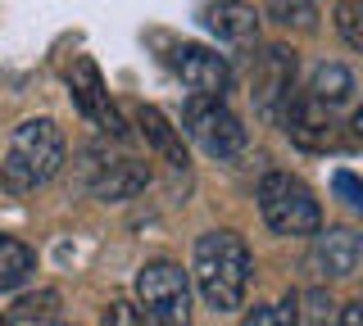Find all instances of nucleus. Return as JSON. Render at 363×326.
<instances>
[{
    "label": "nucleus",
    "instance_id": "f257e3e1",
    "mask_svg": "<svg viewBox=\"0 0 363 326\" xmlns=\"http://www.w3.org/2000/svg\"><path fill=\"white\" fill-rule=\"evenodd\" d=\"M64 168V132L55 118H23L0 159V186L9 195H28Z\"/></svg>",
    "mask_w": 363,
    "mask_h": 326
},
{
    "label": "nucleus",
    "instance_id": "f03ea898",
    "mask_svg": "<svg viewBox=\"0 0 363 326\" xmlns=\"http://www.w3.org/2000/svg\"><path fill=\"white\" fill-rule=\"evenodd\" d=\"M204 303L213 313H232L241 308L245 286H250V250L236 231H204L196 240V263H191Z\"/></svg>",
    "mask_w": 363,
    "mask_h": 326
},
{
    "label": "nucleus",
    "instance_id": "7ed1b4c3",
    "mask_svg": "<svg viewBox=\"0 0 363 326\" xmlns=\"http://www.w3.org/2000/svg\"><path fill=\"white\" fill-rule=\"evenodd\" d=\"M259 213L277 235H318L323 231V209L313 190L291 173H268L259 182Z\"/></svg>",
    "mask_w": 363,
    "mask_h": 326
},
{
    "label": "nucleus",
    "instance_id": "20e7f679",
    "mask_svg": "<svg viewBox=\"0 0 363 326\" xmlns=\"http://www.w3.org/2000/svg\"><path fill=\"white\" fill-rule=\"evenodd\" d=\"M136 299L155 326H191V276L173 258H155L136 272Z\"/></svg>",
    "mask_w": 363,
    "mask_h": 326
},
{
    "label": "nucleus",
    "instance_id": "39448f33",
    "mask_svg": "<svg viewBox=\"0 0 363 326\" xmlns=\"http://www.w3.org/2000/svg\"><path fill=\"white\" fill-rule=\"evenodd\" d=\"M182 127H186V136L196 141L209 159H232V154L245 150V127L223 100L191 95L186 109H182Z\"/></svg>",
    "mask_w": 363,
    "mask_h": 326
},
{
    "label": "nucleus",
    "instance_id": "423d86ee",
    "mask_svg": "<svg viewBox=\"0 0 363 326\" xmlns=\"http://www.w3.org/2000/svg\"><path fill=\"white\" fill-rule=\"evenodd\" d=\"M281 122H286V136L300 145V150H313V154H336V150H350L354 136L350 127L336 118V109L318 105L309 95H291L281 105Z\"/></svg>",
    "mask_w": 363,
    "mask_h": 326
},
{
    "label": "nucleus",
    "instance_id": "0eeeda50",
    "mask_svg": "<svg viewBox=\"0 0 363 326\" xmlns=\"http://www.w3.org/2000/svg\"><path fill=\"white\" fill-rule=\"evenodd\" d=\"M168 69L182 77V86H191L196 95L223 100V91L232 86V69L218 50L200 46V41H182V46L168 50Z\"/></svg>",
    "mask_w": 363,
    "mask_h": 326
},
{
    "label": "nucleus",
    "instance_id": "6e6552de",
    "mask_svg": "<svg viewBox=\"0 0 363 326\" xmlns=\"http://www.w3.org/2000/svg\"><path fill=\"white\" fill-rule=\"evenodd\" d=\"M295 91V54L286 46H268L255 54V73H250V95L264 114H281V105Z\"/></svg>",
    "mask_w": 363,
    "mask_h": 326
},
{
    "label": "nucleus",
    "instance_id": "1a4fd4ad",
    "mask_svg": "<svg viewBox=\"0 0 363 326\" xmlns=\"http://www.w3.org/2000/svg\"><path fill=\"white\" fill-rule=\"evenodd\" d=\"M68 91H73V105L82 109V114L96 122L100 132H113V136H123V118H118V105L109 100L105 82H100V69L86 59H73V69H68Z\"/></svg>",
    "mask_w": 363,
    "mask_h": 326
},
{
    "label": "nucleus",
    "instance_id": "9d476101",
    "mask_svg": "<svg viewBox=\"0 0 363 326\" xmlns=\"http://www.w3.org/2000/svg\"><path fill=\"white\" fill-rule=\"evenodd\" d=\"M150 182V168L136 163V159H100L91 154V177H86V190L96 199H128L136 190H145Z\"/></svg>",
    "mask_w": 363,
    "mask_h": 326
},
{
    "label": "nucleus",
    "instance_id": "9b49d317",
    "mask_svg": "<svg viewBox=\"0 0 363 326\" xmlns=\"http://www.w3.org/2000/svg\"><path fill=\"white\" fill-rule=\"evenodd\" d=\"M359 258H363V240H359V231H350V227H336V231H318L313 235V254H309V263L318 267L323 276H354L359 272Z\"/></svg>",
    "mask_w": 363,
    "mask_h": 326
},
{
    "label": "nucleus",
    "instance_id": "f8f14e48",
    "mask_svg": "<svg viewBox=\"0 0 363 326\" xmlns=\"http://www.w3.org/2000/svg\"><path fill=\"white\" fill-rule=\"evenodd\" d=\"M136 127H141V136L155 145V154L164 159L168 168H177V173H186V150H182V132L159 114L155 105H141L136 109Z\"/></svg>",
    "mask_w": 363,
    "mask_h": 326
},
{
    "label": "nucleus",
    "instance_id": "ddd939ff",
    "mask_svg": "<svg viewBox=\"0 0 363 326\" xmlns=\"http://www.w3.org/2000/svg\"><path fill=\"white\" fill-rule=\"evenodd\" d=\"M204 23L218 32L223 41H232V46H245V41H255V32H259L255 9L241 5V0H223V5H213L209 14H204Z\"/></svg>",
    "mask_w": 363,
    "mask_h": 326
},
{
    "label": "nucleus",
    "instance_id": "4468645a",
    "mask_svg": "<svg viewBox=\"0 0 363 326\" xmlns=\"http://www.w3.org/2000/svg\"><path fill=\"white\" fill-rule=\"evenodd\" d=\"M350 95H354V73L345 64H318L309 77V100H318L327 109H340Z\"/></svg>",
    "mask_w": 363,
    "mask_h": 326
},
{
    "label": "nucleus",
    "instance_id": "2eb2a0df",
    "mask_svg": "<svg viewBox=\"0 0 363 326\" xmlns=\"http://www.w3.org/2000/svg\"><path fill=\"white\" fill-rule=\"evenodd\" d=\"M32 272H37V254H32V245H23L18 235L0 231V290H18Z\"/></svg>",
    "mask_w": 363,
    "mask_h": 326
},
{
    "label": "nucleus",
    "instance_id": "dca6fc26",
    "mask_svg": "<svg viewBox=\"0 0 363 326\" xmlns=\"http://www.w3.org/2000/svg\"><path fill=\"white\" fill-rule=\"evenodd\" d=\"M295 322H300V299L286 295L277 303H255L241 326H295Z\"/></svg>",
    "mask_w": 363,
    "mask_h": 326
},
{
    "label": "nucleus",
    "instance_id": "f3484780",
    "mask_svg": "<svg viewBox=\"0 0 363 326\" xmlns=\"http://www.w3.org/2000/svg\"><path fill=\"white\" fill-rule=\"evenodd\" d=\"M268 14L277 18V23H295V28H313L318 18V5L313 0H268Z\"/></svg>",
    "mask_w": 363,
    "mask_h": 326
},
{
    "label": "nucleus",
    "instance_id": "a211bd4d",
    "mask_svg": "<svg viewBox=\"0 0 363 326\" xmlns=\"http://www.w3.org/2000/svg\"><path fill=\"white\" fill-rule=\"evenodd\" d=\"M55 308H60V295L55 290H37V295H23L14 303V318L9 322H45Z\"/></svg>",
    "mask_w": 363,
    "mask_h": 326
},
{
    "label": "nucleus",
    "instance_id": "6ab92c4d",
    "mask_svg": "<svg viewBox=\"0 0 363 326\" xmlns=\"http://www.w3.org/2000/svg\"><path fill=\"white\" fill-rule=\"evenodd\" d=\"M359 14H363V5H359V0H345V5L336 9V28H340V37H345V46H350V50H363V28H359Z\"/></svg>",
    "mask_w": 363,
    "mask_h": 326
},
{
    "label": "nucleus",
    "instance_id": "aec40b11",
    "mask_svg": "<svg viewBox=\"0 0 363 326\" xmlns=\"http://www.w3.org/2000/svg\"><path fill=\"white\" fill-rule=\"evenodd\" d=\"M100 326H145V318H141L136 303L113 299V303H105V313H100Z\"/></svg>",
    "mask_w": 363,
    "mask_h": 326
},
{
    "label": "nucleus",
    "instance_id": "412c9836",
    "mask_svg": "<svg viewBox=\"0 0 363 326\" xmlns=\"http://www.w3.org/2000/svg\"><path fill=\"white\" fill-rule=\"evenodd\" d=\"M332 186H336V195L345 199L350 209H359V204H363V190H359V177H354V173H336V177H332Z\"/></svg>",
    "mask_w": 363,
    "mask_h": 326
},
{
    "label": "nucleus",
    "instance_id": "4be33fe9",
    "mask_svg": "<svg viewBox=\"0 0 363 326\" xmlns=\"http://www.w3.org/2000/svg\"><path fill=\"white\" fill-rule=\"evenodd\" d=\"M336 326H363V303H345L340 308V322Z\"/></svg>",
    "mask_w": 363,
    "mask_h": 326
},
{
    "label": "nucleus",
    "instance_id": "5701e85b",
    "mask_svg": "<svg viewBox=\"0 0 363 326\" xmlns=\"http://www.w3.org/2000/svg\"><path fill=\"white\" fill-rule=\"evenodd\" d=\"M0 326H14V322H9V318H5V313H0Z\"/></svg>",
    "mask_w": 363,
    "mask_h": 326
}]
</instances>
